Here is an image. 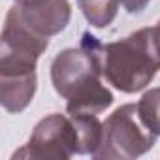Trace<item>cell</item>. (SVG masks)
<instances>
[{
	"label": "cell",
	"instance_id": "6da1fadb",
	"mask_svg": "<svg viewBox=\"0 0 160 160\" xmlns=\"http://www.w3.org/2000/svg\"><path fill=\"white\" fill-rule=\"evenodd\" d=\"M102 70L89 32L81 38V47H68L51 62V81L70 115H98L113 104L111 91L102 83Z\"/></svg>",
	"mask_w": 160,
	"mask_h": 160
},
{
	"label": "cell",
	"instance_id": "7a4b0ae2",
	"mask_svg": "<svg viewBox=\"0 0 160 160\" xmlns=\"http://www.w3.org/2000/svg\"><path fill=\"white\" fill-rule=\"evenodd\" d=\"M96 51L102 75L121 92L134 94L143 91L160 70V51L154 42L152 27L139 28L130 36L102 43L89 32Z\"/></svg>",
	"mask_w": 160,
	"mask_h": 160
},
{
	"label": "cell",
	"instance_id": "3957f363",
	"mask_svg": "<svg viewBox=\"0 0 160 160\" xmlns=\"http://www.w3.org/2000/svg\"><path fill=\"white\" fill-rule=\"evenodd\" d=\"M102 124V145L94 158L132 160L151 151L158 138L141 121L136 104H124L117 108Z\"/></svg>",
	"mask_w": 160,
	"mask_h": 160
},
{
	"label": "cell",
	"instance_id": "277c9868",
	"mask_svg": "<svg viewBox=\"0 0 160 160\" xmlns=\"http://www.w3.org/2000/svg\"><path fill=\"white\" fill-rule=\"evenodd\" d=\"M73 154H83L81 136L72 115L51 113L43 117L32 130L30 139L19 151L15 158H36V160H68Z\"/></svg>",
	"mask_w": 160,
	"mask_h": 160
},
{
	"label": "cell",
	"instance_id": "5b68a950",
	"mask_svg": "<svg viewBox=\"0 0 160 160\" xmlns=\"http://www.w3.org/2000/svg\"><path fill=\"white\" fill-rule=\"evenodd\" d=\"M49 47V38L32 30L13 6L4 21L0 42V73L36 72L40 55Z\"/></svg>",
	"mask_w": 160,
	"mask_h": 160
},
{
	"label": "cell",
	"instance_id": "8992f818",
	"mask_svg": "<svg viewBox=\"0 0 160 160\" xmlns=\"http://www.w3.org/2000/svg\"><path fill=\"white\" fill-rule=\"evenodd\" d=\"M17 10H19L23 21L32 30H36L38 34L47 36V38L60 34L68 27L70 17H72V8H70L68 0H47V2H43L36 8L25 10V8L17 6Z\"/></svg>",
	"mask_w": 160,
	"mask_h": 160
},
{
	"label": "cell",
	"instance_id": "52a82bcc",
	"mask_svg": "<svg viewBox=\"0 0 160 160\" xmlns=\"http://www.w3.org/2000/svg\"><path fill=\"white\" fill-rule=\"evenodd\" d=\"M36 72L21 73H0V102L10 113L25 111L36 92Z\"/></svg>",
	"mask_w": 160,
	"mask_h": 160
},
{
	"label": "cell",
	"instance_id": "ba28073f",
	"mask_svg": "<svg viewBox=\"0 0 160 160\" xmlns=\"http://www.w3.org/2000/svg\"><path fill=\"white\" fill-rule=\"evenodd\" d=\"M77 2L85 19L92 27L106 28L115 21L121 0H77Z\"/></svg>",
	"mask_w": 160,
	"mask_h": 160
},
{
	"label": "cell",
	"instance_id": "9c48e42d",
	"mask_svg": "<svg viewBox=\"0 0 160 160\" xmlns=\"http://www.w3.org/2000/svg\"><path fill=\"white\" fill-rule=\"evenodd\" d=\"M136 106H138V113H139L141 121L147 124V128L151 132H154L156 136H160V87L147 91Z\"/></svg>",
	"mask_w": 160,
	"mask_h": 160
},
{
	"label": "cell",
	"instance_id": "30bf717a",
	"mask_svg": "<svg viewBox=\"0 0 160 160\" xmlns=\"http://www.w3.org/2000/svg\"><path fill=\"white\" fill-rule=\"evenodd\" d=\"M149 2H151V0H121L122 8L128 13H139V12H143L149 6Z\"/></svg>",
	"mask_w": 160,
	"mask_h": 160
},
{
	"label": "cell",
	"instance_id": "8fae6325",
	"mask_svg": "<svg viewBox=\"0 0 160 160\" xmlns=\"http://www.w3.org/2000/svg\"><path fill=\"white\" fill-rule=\"evenodd\" d=\"M152 34H154V42H156V47L160 51V21L152 27Z\"/></svg>",
	"mask_w": 160,
	"mask_h": 160
},
{
	"label": "cell",
	"instance_id": "7c38bea8",
	"mask_svg": "<svg viewBox=\"0 0 160 160\" xmlns=\"http://www.w3.org/2000/svg\"><path fill=\"white\" fill-rule=\"evenodd\" d=\"M27 2H30V0H15V4H27Z\"/></svg>",
	"mask_w": 160,
	"mask_h": 160
}]
</instances>
